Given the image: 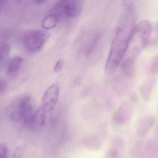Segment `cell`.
<instances>
[{"label": "cell", "instance_id": "20", "mask_svg": "<svg viewBox=\"0 0 158 158\" xmlns=\"http://www.w3.org/2000/svg\"><path fill=\"white\" fill-rule=\"evenodd\" d=\"M45 2V1H35V2L37 4H41L43 3V2Z\"/></svg>", "mask_w": 158, "mask_h": 158}, {"label": "cell", "instance_id": "12", "mask_svg": "<svg viewBox=\"0 0 158 158\" xmlns=\"http://www.w3.org/2000/svg\"><path fill=\"white\" fill-rule=\"evenodd\" d=\"M59 20L55 15L50 13L44 18L42 21V26L44 29H52L56 27Z\"/></svg>", "mask_w": 158, "mask_h": 158}, {"label": "cell", "instance_id": "8", "mask_svg": "<svg viewBox=\"0 0 158 158\" xmlns=\"http://www.w3.org/2000/svg\"><path fill=\"white\" fill-rule=\"evenodd\" d=\"M132 114L131 107L129 104H123L116 113L115 121L118 123H124L131 117Z\"/></svg>", "mask_w": 158, "mask_h": 158}, {"label": "cell", "instance_id": "10", "mask_svg": "<svg viewBox=\"0 0 158 158\" xmlns=\"http://www.w3.org/2000/svg\"><path fill=\"white\" fill-rule=\"evenodd\" d=\"M155 79L146 80L140 86V92L141 95L145 101H148L150 98L151 93L156 84Z\"/></svg>", "mask_w": 158, "mask_h": 158}, {"label": "cell", "instance_id": "21", "mask_svg": "<svg viewBox=\"0 0 158 158\" xmlns=\"http://www.w3.org/2000/svg\"><path fill=\"white\" fill-rule=\"evenodd\" d=\"M157 34L158 36V25L157 26Z\"/></svg>", "mask_w": 158, "mask_h": 158}, {"label": "cell", "instance_id": "9", "mask_svg": "<svg viewBox=\"0 0 158 158\" xmlns=\"http://www.w3.org/2000/svg\"><path fill=\"white\" fill-rule=\"evenodd\" d=\"M135 60L130 57H127L123 60L121 64L122 74L126 78H131L134 73Z\"/></svg>", "mask_w": 158, "mask_h": 158}, {"label": "cell", "instance_id": "14", "mask_svg": "<svg viewBox=\"0 0 158 158\" xmlns=\"http://www.w3.org/2000/svg\"><path fill=\"white\" fill-rule=\"evenodd\" d=\"M149 71L153 75L158 74V54L152 59L149 67Z\"/></svg>", "mask_w": 158, "mask_h": 158}, {"label": "cell", "instance_id": "15", "mask_svg": "<svg viewBox=\"0 0 158 158\" xmlns=\"http://www.w3.org/2000/svg\"><path fill=\"white\" fill-rule=\"evenodd\" d=\"M99 38H100V35H97L94 37V39L92 40V42H91L89 47H88V49L86 51V54L87 55H90L91 53H93L94 49H95L98 43Z\"/></svg>", "mask_w": 158, "mask_h": 158}, {"label": "cell", "instance_id": "4", "mask_svg": "<svg viewBox=\"0 0 158 158\" xmlns=\"http://www.w3.org/2000/svg\"><path fill=\"white\" fill-rule=\"evenodd\" d=\"M48 32L32 30L27 32L23 37V43L29 52L36 53L40 51L49 38Z\"/></svg>", "mask_w": 158, "mask_h": 158}, {"label": "cell", "instance_id": "13", "mask_svg": "<svg viewBox=\"0 0 158 158\" xmlns=\"http://www.w3.org/2000/svg\"><path fill=\"white\" fill-rule=\"evenodd\" d=\"M10 50V46L7 44H3L0 46V63L8 57Z\"/></svg>", "mask_w": 158, "mask_h": 158}, {"label": "cell", "instance_id": "7", "mask_svg": "<svg viewBox=\"0 0 158 158\" xmlns=\"http://www.w3.org/2000/svg\"><path fill=\"white\" fill-rule=\"evenodd\" d=\"M46 111L42 107L36 110L29 128L34 131L40 130L45 124L46 120Z\"/></svg>", "mask_w": 158, "mask_h": 158}, {"label": "cell", "instance_id": "11", "mask_svg": "<svg viewBox=\"0 0 158 158\" xmlns=\"http://www.w3.org/2000/svg\"><path fill=\"white\" fill-rule=\"evenodd\" d=\"M23 63V59L21 57L16 56L12 58L7 64V74L9 75H15L20 69Z\"/></svg>", "mask_w": 158, "mask_h": 158}, {"label": "cell", "instance_id": "5", "mask_svg": "<svg viewBox=\"0 0 158 158\" xmlns=\"http://www.w3.org/2000/svg\"><path fill=\"white\" fill-rule=\"evenodd\" d=\"M33 108L34 107L31 97L29 96H24L14 106L10 113V119L15 122L22 120L25 115Z\"/></svg>", "mask_w": 158, "mask_h": 158}, {"label": "cell", "instance_id": "1", "mask_svg": "<svg viewBox=\"0 0 158 158\" xmlns=\"http://www.w3.org/2000/svg\"><path fill=\"white\" fill-rule=\"evenodd\" d=\"M135 20V9L132 3L124 1L123 10L115 30L105 66L107 74L113 73L123 60L136 25Z\"/></svg>", "mask_w": 158, "mask_h": 158}, {"label": "cell", "instance_id": "19", "mask_svg": "<svg viewBox=\"0 0 158 158\" xmlns=\"http://www.w3.org/2000/svg\"><path fill=\"white\" fill-rule=\"evenodd\" d=\"M6 1H0V11L4 7L5 5L6 4Z\"/></svg>", "mask_w": 158, "mask_h": 158}, {"label": "cell", "instance_id": "3", "mask_svg": "<svg viewBox=\"0 0 158 158\" xmlns=\"http://www.w3.org/2000/svg\"><path fill=\"white\" fill-rule=\"evenodd\" d=\"M82 2L79 0H61L54 4L50 14L55 15L60 20L62 18H76L82 10Z\"/></svg>", "mask_w": 158, "mask_h": 158}, {"label": "cell", "instance_id": "6", "mask_svg": "<svg viewBox=\"0 0 158 158\" xmlns=\"http://www.w3.org/2000/svg\"><path fill=\"white\" fill-rule=\"evenodd\" d=\"M60 87L58 83H55L45 91L42 100V107L46 113H50L54 109L59 97Z\"/></svg>", "mask_w": 158, "mask_h": 158}, {"label": "cell", "instance_id": "18", "mask_svg": "<svg viewBox=\"0 0 158 158\" xmlns=\"http://www.w3.org/2000/svg\"><path fill=\"white\" fill-rule=\"evenodd\" d=\"M5 83L3 81L0 80V92L3 91L4 89L5 88Z\"/></svg>", "mask_w": 158, "mask_h": 158}, {"label": "cell", "instance_id": "2", "mask_svg": "<svg viewBox=\"0 0 158 158\" xmlns=\"http://www.w3.org/2000/svg\"><path fill=\"white\" fill-rule=\"evenodd\" d=\"M152 33V25L148 20H143L136 25L128 49L130 55L127 57L136 60V58L146 47Z\"/></svg>", "mask_w": 158, "mask_h": 158}, {"label": "cell", "instance_id": "17", "mask_svg": "<svg viewBox=\"0 0 158 158\" xmlns=\"http://www.w3.org/2000/svg\"><path fill=\"white\" fill-rule=\"evenodd\" d=\"M8 150L5 144L0 143V158H6L7 156Z\"/></svg>", "mask_w": 158, "mask_h": 158}, {"label": "cell", "instance_id": "16", "mask_svg": "<svg viewBox=\"0 0 158 158\" xmlns=\"http://www.w3.org/2000/svg\"><path fill=\"white\" fill-rule=\"evenodd\" d=\"M64 59H59L55 64L54 68V71L56 73H59L61 72L64 68Z\"/></svg>", "mask_w": 158, "mask_h": 158}]
</instances>
